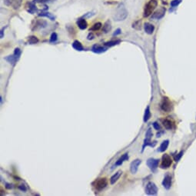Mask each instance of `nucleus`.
<instances>
[{
    "mask_svg": "<svg viewBox=\"0 0 196 196\" xmlns=\"http://www.w3.org/2000/svg\"><path fill=\"white\" fill-rule=\"evenodd\" d=\"M151 118V112H150V108L149 106H148L146 109V112H145V115H144V122H147Z\"/></svg>",
    "mask_w": 196,
    "mask_h": 196,
    "instance_id": "26",
    "label": "nucleus"
},
{
    "mask_svg": "<svg viewBox=\"0 0 196 196\" xmlns=\"http://www.w3.org/2000/svg\"><path fill=\"white\" fill-rule=\"evenodd\" d=\"M112 29V23L110 20H108L105 22L103 28H102V32L104 33H109Z\"/></svg>",
    "mask_w": 196,
    "mask_h": 196,
    "instance_id": "16",
    "label": "nucleus"
},
{
    "mask_svg": "<svg viewBox=\"0 0 196 196\" xmlns=\"http://www.w3.org/2000/svg\"><path fill=\"white\" fill-rule=\"evenodd\" d=\"M58 39V35L55 33H53L52 35H51V37H50V42H56Z\"/></svg>",
    "mask_w": 196,
    "mask_h": 196,
    "instance_id": "29",
    "label": "nucleus"
},
{
    "mask_svg": "<svg viewBox=\"0 0 196 196\" xmlns=\"http://www.w3.org/2000/svg\"><path fill=\"white\" fill-rule=\"evenodd\" d=\"M161 109L164 112H168L172 109V104L170 102V100L168 98H164L162 103H161Z\"/></svg>",
    "mask_w": 196,
    "mask_h": 196,
    "instance_id": "5",
    "label": "nucleus"
},
{
    "mask_svg": "<svg viewBox=\"0 0 196 196\" xmlns=\"http://www.w3.org/2000/svg\"><path fill=\"white\" fill-rule=\"evenodd\" d=\"M35 29L37 28H45L47 26V22L44 20H39L35 22Z\"/></svg>",
    "mask_w": 196,
    "mask_h": 196,
    "instance_id": "24",
    "label": "nucleus"
},
{
    "mask_svg": "<svg viewBox=\"0 0 196 196\" xmlns=\"http://www.w3.org/2000/svg\"><path fill=\"white\" fill-rule=\"evenodd\" d=\"M158 5V1L157 0H149L145 5L144 8V17H148L150 15L152 14L154 10L156 9Z\"/></svg>",
    "mask_w": 196,
    "mask_h": 196,
    "instance_id": "1",
    "label": "nucleus"
},
{
    "mask_svg": "<svg viewBox=\"0 0 196 196\" xmlns=\"http://www.w3.org/2000/svg\"><path fill=\"white\" fill-rule=\"evenodd\" d=\"M72 48L74 49H75L76 51H79V52H82L84 50V48H83V46H82V43L79 42V41H78V40H75L74 42H73V43H72Z\"/></svg>",
    "mask_w": 196,
    "mask_h": 196,
    "instance_id": "17",
    "label": "nucleus"
},
{
    "mask_svg": "<svg viewBox=\"0 0 196 196\" xmlns=\"http://www.w3.org/2000/svg\"><path fill=\"white\" fill-rule=\"evenodd\" d=\"M153 127H154V129H156V130H160V129H161V127H160V125L157 123V122H154L153 123Z\"/></svg>",
    "mask_w": 196,
    "mask_h": 196,
    "instance_id": "34",
    "label": "nucleus"
},
{
    "mask_svg": "<svg viewBox=\"0 0 196 196\" xmlns=\"http://www.w3.org/2000/svg\"><path fill=\"white\" fill-rule=\"evenodd\" d=\"M121 42V40H112V41H109L105 43V46L107 47H112L115 46L118 44H119Z\"/></svg>",
    "mask_w": 196,
    "mask_h": 196,
    "instance_id": "25",
    "label": "nucleus"
},
{
    "mask_svg": "<svg viewBox=\"0 0 196 196\" xmlns=\"http://www.w3.org/2000/svg\"><path fill=\"white\" fill-rule=\"evenodd\" d=\"M4 29H5V28H3V29L1 30V38L3 37V31H4Z\"/></svg>",
    "mask_w": 196,
    "mask_h": 196,
    "instance_id": "40",
    "label": "nucleus"
},
{
    "mask_svg": "<svg viewBox=\"0 0 196 196\" xmlns=\"http://www.w3.org/2000/svg\"><path fill=\"white\" fill-rule=\"evenodd\" d=\"M94 38H95V35L91 33H89L88 35L87 36V39H88V40H92V39H94Z\"/></svg>",
    "mask_w": 196,
    "mask_h": 196,
    "instance_id": "35",
    "label": "nucleus"
},
{
    "mask_svg": "<svg viewBox=\"0 0 196 196\" xmlns=\"http://www.w3.org/2000/svg\"><path fill=\"white\" fill-rule=\"evenodd\" d=\"M101 27H102V23H101V22H96V23H95V24L90 28L89 31H90V32H91V31H98V30H99V29H101Z\"/></svg>",
    "mask_w": 196,
    "mask_h": 196,
    "instance_id": "27",
    "label": "nucleus"
},
{
    "mask_svg": "<svg viewBox=\"0 0 196 196\" xmlns=\"http://www.w3.org/2000/svg\"><path fill=\"white\" fill-rule=\"evenodd\" d=\"M144 29H145V31L146 33L148 34V35H151L152 33H154V30H155V26L151 24V23H148V22H146L144 24Z\"/></svg>",
    "mask_w": 196,
    "mask_h": 196,
    "instance_id": "14",
    "label": "nucleus"
},
{
    "mask_svg": "<svg viewBox=\"0 0 196 196\" xmlns=\"http://www.w3.org/2000/svg\"><path fill=\"white\" fill-rule=\"evenodd\" d=\"M162 124L166 129H172L174 127V122L172 120L168 119V118L162 120Z\"/></svg>",
    "mask_w": 196,
    "mask_h": 196,
    "instance_id": "15",
    "label": "nucleus"
},
{
    "mask_svg": "<svg viewBox=\"0 0 196 196\" xmlns=\"http://www.w3.org/2000/svg\"><path fill=\"white\" fill-rule=\"evenodd\" d=\"M182 154H183V152H182V151H181L179 154L178 155V156H176V157H175V162H179V160L181 159V157L182 156Z\"/></svg>",
    "mask_w": 196,
    "mask_h": 196,
    "instance_id": "37",
    "label": "nucleus"
},
{
    "mask_svg": "<svg viewBox=\"0 0 196 196\" xmlns=\"http://www.w3.org/2000/svg\"><path fill=\"white\" fill-rule=\"evenodd\" d=\"M165 11H166V9H165V7H161L160 9H159L157 11H155L152 14V16L151 17V19H160V18H162L165 14Z\"/></svg>",
    "mask_w": 196,
    "mask_h": 196,
    "instance_id": "9",
    "label": "nucleus"
},
{
    "mask_svg": "<svg viewBox=\"0 0 196 196\" xmlns=\"http://www.w3.org/2000/svg\"><path fill=\"white\" fill-rule=\"evenodd\" d=\"M159 163V160L157 159H148L146 162L148 167L153 172H155L157 169Z\"/></svg>",
    "mask_w": 196,
    "mask_h": 196,
    "instance_id": "7",
    "label": "nucleus"
},
{
    "mask_svg": "<svg viewBox=\"0 0 196 196\" xmlns=\"http://www.w3.org/2000/svg\"><path fill=\"white\" fill-rule=\"evenodd\" d=\"M4 3L6 5H9L11 4V0H4Z\"/></svg>",
    "mask_w": 196,
    "mask_h": 196,
    "instance_id": "39",
    "label": "nucleus"
},
{
    "mask_svg": "<svg viewBox=\"0 0 196 196\" xmlns=\"http://www.w3.org/2000/svg\"><path fill=\"white\" fill-rule=\"evenodd\" d=\"M95 15V13L94 12H88V13H86L85 15H84L82 18H90V17L93 16Z\"/></svg>",
    "mask_w": 196,
    "mask_h": 196,
    "instance_id": "33",
    "label": "nucleus"
},
{
    "mask_svg": "<svg viewBox=\"0 0 196 196\" xmlns=\"http://www.w3.org/2000/svg\"><path fill=\"white\" fill-rule=\"evenodd\" d=\"M28 42H29V44H31V45H33V44H35V43H37L38 42H39V39H38V38L36 37V36H30V37H29V40H28Z\"/></svg>",
    "mask_w": 196,
    "mask_h": 196,
    "instance_id": "28",
    "label": "nucleus"
},
{
    "mask_svg": "<svg viewBox=\"0 0 196 196\" xmlns=\"http://www.w3.org/2000/svg\"><path fill=\"white\" fill-rule=\"evenodd\" d=\"M146 193L148 195H155L158 193V187L154 182H148L146 187Z\"/></svg>",
    "mask_w": 196,
    "mask_h": 196,
    "instance_id": "3",
    "label": "nucleus"
},
{
    "mask_svg": "<svg viewBox=\"0 0 196 196\" xmlns=\"http://www.w3.org/2000/svg\"><path fill=\"white\" fill-rule=\"evenodd\" d=\"M168 144H169V141L168 140H165V141H163L162 143L161 144L160 147L159 148L158 151H159V152H163V151H165L168 148Z\"/></svg>",
    "mask_w": 196,
    "mask_h": 196,
    "instance_id": "21",
    "label": "nucleus"
},
{
    "mask_svg": "<svg viewBox=\"0 0 196 196\" xmlns=\"http://www.w3.org/2000/svg\"><path fill=\"white\" fill-rule=\"evenodd\" d=\"M19 58V56H18L16 55V54H13L12 55H9L8 57H6L5 59L6 60V61H8L9 63H12V64H14L16 62L17 60H18V59Z\"/></svg>",
    "mask_w": 196,
    "mask_h": 196,
    "instance_id": "20",
    "label": "nucleus"
},
{
    "mask_svg": "<svg viewBox=\"0 0 196 196\" xmlns=\"http://www.w3.org/2000/svg\"><path fill=\"white\" fill-rule=\"evenodd\" d=\"M142 163L141 159H135L130 165V171L132 174H135L138 169V166Z\"/></svg>",
    "mask_w": 196,
    "mask_h": 196,
    "instance_id": "10",
    "label": "nucleus"
},
{
    "mask_svg": "<svg viewBox=\"0 0 196 196\" xmlns=\"http://www.w3.org/2000/svg\"><path fill=\"white\" fill-rule=\"evenodd\" d=\"M52 1V0H33V2L35 3H46V2H49Z\"/></svg>",
    "mask_w": 196,
    "mask_h": 196,
    "instance_id": "32",
    "label": "nucleus"
},
{
    "mask_svg": "<svg viewBox=\"0 0 196 196\" xmlns=\"http://www.w3.org/2000/svg\"><path fill=\"white\" fill-rule=\"evenodd\" d=\"M26 9L30 14H34V13L39 11V9L37 8L35 2H28L26 4Z\"/></svg>",
    "mask_w": 196,
    "mask_h": 196,
    "instance_id": "6",
    "label": "nucleus"
},
{
    "mask_svg": "<svg viewBox=\"0 0 196 196\" xmlns=\"http://www.w3.org/2000/svg\"><path fill=\"white\" fill-rule=\"evenodd\" d=\"M129 159V155H128V153H125V154H124L116 162H115V165L116 166H118V165H121L125 161H126V160H128Z\"/></svg>",
    "mask_w": 196,
    "mask_h": 196,
    "instance_id": "22",
    "label": "nucleus"
},
{
    "mask_svg": "<svg viewBox=\"0 0 196 196\" xmlns=\"http://www.w3.org/2000/svg\"><path fill=\"white\" fill-rule=\"evenodd\" d=\"M162 185L164 186V188H166L167 190L171 188V186H172V176L171 175L167 174L165 176L163 181H162Z\"/></svg>",
    "mask_w": 196,
    "mask_h": 196,
    "instance_id": "11",
    "label": "nucleus"
},
{
    "mask_svg": "<svg viewBox=\"0 0 196 196\" xmlns=\"http://www.w3.org/2000/svg\"><path fill=\"white\" fill-rule=\"evenodd\" d=\"M128 16V11L124 6L119 7L115 14L114 15V19L115 21H123Z\"/></svg>",
    "mask_w": 196,
    "mask_h": 196,
    "instance_id": "2",
    "label": "nucleus"
},
{
    "mask_svg": "<svg viewBox=\"0 0 196 196\" xmlns=\"http://www.w3.org/2000/svg\"><path fill=\"white\" fill-rule=\"evenodd\" d=\"M39 16L47 17V18H49V19H50V20H52V21H54V20L55 19V16L53 14L50 13V12H45V11H42V12L39 14Z\"/></svg>",
    "mask_w": 196,
    "mask_h": 196,
    "instance_id": "18",
    "label": "nucleus"
},
{
    "mask_svg": "<svg viewBox=\"0 0 196 196\" xmlns=\"http://www.w3.org/2000/svg\"><path fill=\"white\" fill-rule=\"evenodd\" d=\"M19 188H20L22 191H24V192H26V186H25L24 185H22L19 186Z\"/></svg>",
    "mask_w": 196,
    "mask_h": 196,
    "instance_id": "38",
    "label": "nucleus"
},
{
    "mask_svg": "<svg viewBox=\"0 0 196 196\" xmlns=\"http://www.w3.org/2000/svg\"><path fill=\"white\" fill-rule=\"evenodd\" d=\"M122 33V30L120 29H117L115 31V33H113V36H116V35H120Z\"/></svg>",
    "mask_w": 196,
    "mask_h": 196,
    "instance_id": "36",
    "label": "nucleus"
},
{
    "mask_svg": "<svg viewBox=\"0 0 196 196\" xmlns=\"http://www.w3.org/2000/svg\"><path fill=\"white\" fill-rule=\"evenodd\" d=\"M181 2V0H172L171 2V6L172 8H175V7L178 6Z\"/></svg>",
    "mask_w": 196,
    "mask_h": 196,
    "instance_id": "30",
    "label": "nucleus"
},
{
    "mask_svg": "<svg viewBox=\"0 0 196 196\" xmlns=\"http://www.w3.org/2000/svg\"><path fill=\"white\" fill-rule=\"evenodd\" d=\"M132 27L135 29H141V21H137L133 23Z\"/></svg>",
    "mask_w": 196,
    "mask_h": 196,
    "instance_id": "31",
    "label": "nucleus"
},
{
    "mask_svg": "<svg viewBox=\"0 0 196 196\" xmlns=\"http://www.w3.org/2000/svg\"><path fill=\"white\" fill-rule=\"evenodd\" d=\"M22 0H11V5L14 9H18L21 6Z\"/></svg>",
    "mask_w": 196,
    "mask_h": 196,
    "instance_id": "23",
    "label": "nucleus"
},
{
    "mask_svg": "<svg viewBox=\"0 0 196 196\" xmlns=\"http://www.w3.org/2000/svg\"><path fill=\"white\" fill-rule=\"evenodd\" d=\"M122 171H118L115 174H114L112 177H111V179H110V183L112 184V185H113L115 184L118 179L120 178V176H121V175H122Z\"/></svg>",
    "mask_w": 196,
    "mask_h": 196,
    "instance_id": "19",
    "label": "nucleus"
},
{
    "mask_svg": "<svg viewBox=\"0 0 196 196\" xmlns=\"http://www.w3.org/2000/svg\"><path fill=\"white\" fill-rule=\"evenodd\" d=\"M172 163V160L171 159V157L165 154L162 156V168H168L171 166V165Z\"/></svg>",
    "mask_w": 196,
    "mask_h": 196,
    "instance_id": "8",
    "label": "nucleus"
},
{
    "mask_svg": "<svg viewBox=\"0 0 196 196\" xmlns=\"http://www.w3.org/2000/svg\"><path fill=\"white\" fill-rule=\"evenodd\" d=\"M94 187L97 191H102V189H104L107 185H108V181L106 179V178H102L96 180L94 182Z\"/></svg>",
    "mask_w": 196,
    "mask_h": 196,
    "instance_id": "4",
    "label": "nucleus"
},
{
    "mask_svg": "<svg viewBox=\"0 0 196 196\" xmlns=\"http://www.w3.org/2000/svg\"><path fill=\"white\" fill-rule=\"evenodd\" d=\"M108 49V47H103L100 45H98V44H95L92 47V51L95 53H97V54H100V53H102V52H105L106 50Z\"/></svg>",
    "mask_w": 196,
    "mask_h": 196,
    "instance_id": "12",
    "label": "nucleus"
},
{
    "mask_svg": "<svg viewBox=\"0 0 196 196\" xmlns=\"http://www.w3.org/2000/svg\"><path fill=\"white\" fill-rule=\"evenodd\" d=\"M77 26H79V28L82 30H84L85 29H87L88 27V22L84 19V18H80L77 20Z\"/></svg>",
    "mask_w": 196,
    "mask_h": 196,
    "instance_id": "13",
    "label": "nucleus"
}]
</instances>
